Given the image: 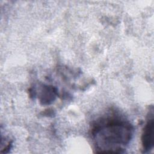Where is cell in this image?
I'll return each mask as SVG.
<instances>
[{
    "label": "cell",
    "instance_id": "1",
    "mask_svg": "<svg viewBox=\"0 0 154 154\" xmlns=\"http://www.w3.org/2000/svg\"><path fill=\"white\" fill-rule=\"evenodd\" d=\"M133 126L118 116L102 117L96 121L91 135L98 153H123L133 135Z\"/></svg>",
    "mask_w": 154,
    "mask_h": 154
},
{
    "label": "cell",
    "instance_id": "3",
    "mask_svg": "<svg viewBox=\"0 0 154 154\" xmlns=\"http://www.w3.org/2000/svg\"><path fill=\"white\" fill-rule=\"evenodd\" d=\"M40 94V102L43 105H49L55 99L57 90L52 86L43 85Z\"/></svg>",
    "mask_w": 154,
    "mask_h": 154
},
{
    "label": "cell",
    "instance_id": "2",
    "mask_svg": "<svg viewBox=\"0 0 154 154\" xmlns=\"http://www.w3.org/2000/svg\"><path fill=\"white\" fill-rule=\"evenodd\" d=\"M153 114L152 110L149 112V118L144 125L142 136L141 143L143 152H147L150 151L153 147Z\"/></svg>",
    "mask_w": 154,
    "mask_h": 154
}]
</instances>
